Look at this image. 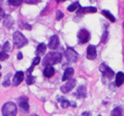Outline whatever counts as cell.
I'll return each instance as SVG.
<instances>
[{
  "mask_svg": "<svg viewBox=\"0 0 124 116\" xmlns=\"http://www.w3.org/2000/svg\"><path fill=\"white\" fill-rule=\"evenodd\" d=\"M61 54L58 52H50L46 55V57L42 60V65L44 66H48V65H53L58 62H60L61 60Z\"/></svg>",
  "mask_w": 124,
  "mask_h": 116,
  "instance_id": "obj_1",
  "label": "cell"
},
{
  "mask_svg": "<svg viewBox=\"0 0 124 116\" xmlns=\"http://www.w3.org/2000/svg\"><path fill=\"white\" fill-rule=\"evenodd\" d=\"M2 115L3 116H16L17 115V106L13 102H8L4 104L2 107Z\"/></svg>",
  "mask_w": 124,
  "mask_h": 116,
  "instance_id": "obj_2",
  "label": "cell"
},
{
  "mask_svg": "<svg viewBox=\"0 0 124 116\" xmlns=\"http://www.w3.org/2000/svg\"><path fill=\"white\" fill-rule=\"evenodd\" d=\"M13 40H14L15 46H16V47H18V48H22V47H24L25 45H27V40H26V37L23 35L21 32H19V31H16V32L14 33Z\"/></svg>",
  "mask_w": 124,
  "mask_h": 116,
  "instance_id": "obj_3",
  "label": "cell"
},
{
  "mask_svg": "<svg viewBox=\"0 0 124 116\" xmlns=\"http://www.w3.org/2000/svg\"><path fill=\"white\" fill-rule=\"evenodd\" d=\"M99 69H100V72L102 73V76H103V79H108V80H112L114 78V72H113V69H111L110 67L108 66L107 64H104V63H101L100 64V66H99Z\"/></svg>",
  "mask_w": 124,
  "mask_h": 116,
  "instance_id": "obj_4",
  "label": "cell"
},
{
  "mask_svg": "<svg viewBox=\"0 0 124 116\" xmlns=\"http://www.w3.org/2000/svg\"><path fill=\"white\" fill-rule=\"evenodd\" d=\"M65 58H66L69 62H77L78 58H79V54L72 48H67L66 51H65Z\"/></svg>",
  "mask_w": 124,
  "mask_h": 116,
  "instance_id": "obj_5",
  "label": "cell"
},
{
  "mask_svg": "<svg viewBox=\"0 0 124 116\" xmlns=\"http://www.w3.org/2000/svg\"><path fill=\"white\" fill-rule=\"evenodd\" d=\"M78 38H79V41L81 44H86L90 38V34L86 29H81L78 33Z\"/></svg>",
  "mask_w": 124,
  "mask_h": 116,
  "instance_id": "obj_6",
  "label": "cell"
},
{
  "mask_svg": "<svg viewBox=\"0 0 124 116\" xmlns=\"http://www.w3.org/2000/svg\"><path fill=\"white\" fill-rule=\"evenodd\" d=\"M23 80H24V73L19 71V72L16 73V75L14 76L11 84H13V86H18V85L20 84Z\"/></svg>",
  "mask_w": 124,
  "mask_h": 116,
  "instance_id": "obj_7",
  "label": "cell"
},
{
  "mask_svg": "<svg viewBox=\"0 0 124 116\" xmlns=\"http://www.w3.org/2000/svg\"><path fill=\"white\" fill-rule=\"evenodd\" d=\"M75 85H76V80H68V82L65 83L63 86L61 87V91L63 92V93H68V92L75 87Z\"/></svg>",
  "mask_w": 124,
  "mask_h": 116,
  "instance_id": "obj_8",
  "label": "cell"
},
{
  "mask_svg": "<svg viewBox=\"0 0 124 116\" xmlns=\"http://www.w3.org/2000/svg\"><path fill=\"white\" fill-rule=\"evenodd\" d=\"M96 56H97V53H96L95 46L90 45L88 47V49H87V58L88 59H90V60H93V59H95L96 58Z\"/></svg>",
  "mask_w": 124,
  "mask_h": 116,
  "instance_id": "obj_9",
  "label": "cell"
},
{
  "mask_svg": "<svg viewBox=\"0 0 124 116\" xmlns=\"http://www.w3.org/2000/svg\"><path fill=\"white\" fill-rule=\"evenodd\" d=\"M97 8L94 6H88V7H79L78 9V15H84V14H88V13H96Z\"/></svg>",
  "mask_w": 124,
  "mask_h": 116,
  "instance_id": "obj_10",
  "label": "cell"
},
{
  "mask_svg": "<svg viewBox=\"0 0 124 116\" xmlns=\"http://www.w3.org/2000/svg\"><path fill=\"white\" fill-rule=\"evenodd\" d=\"M19 105H20L21 109L24 112H28L29 111V104H28V99L25 96L19 99Z\"/></svg>",
  "mask_w": 124,
  "mask_h": 116,
  "instance_id": "obj_11",
  "label": "cell"
},
{
  "mask_svg": "<svg viewBox=\"0 0 124 116\" xmlns=\"http://www.w3.org/2000/svg\"><path fill=\"white\" fill-rule=\"evenodd\" d=\"M58 46H59V38H58L57 35H53L51 38H50L49 48L52 49V50H55L58 48Z\"/></svg>",
  "mask_w": 124,
  "mask_h": 116,
  "instance_id": "obj_12",
  "label": "cell"
},
{
  "mask_svg": "<svg viewBox=\"0 0 124 116\" xmlns=\"http://www.w3.org/2000/svg\"><path fill=\"white\" fill-rule=\"evenodd\" d=\"M3 25H4L7 29H11L14 27V20L13 18H11L9 15H7V16H4L3 17Z\"/></svg>",
  "mask_w": 124,
  "mask_h": 116,
  "instance_id": "obj_13",
  "label": "cell"
},
{
  "mask_svg": "<svg viewBox=\"0 0 124 116\" xmlns=\"http://www.w3.org/2000/svg\"><path fill=\"white\" fill-rule=\"evenodd\" d=\"M75 95L79 99H85L86 95H87V88L85 86H80L79 88H78V90H77Z\"/></svg>",
  "mask_w": 124,
  "mask_h": 116,
  "instance_id": "obj_14",
  "label": "cell"
},
{
  "mask_svg": "<svg viewBox=\"0 0 124 116\" xmlns=\"http://www.w3.org/2000/svg\"><path fill=\"white\" fill-rule=\"evenodd\" d=\"M73 73H75V71H73V68L72 67H68L65 69V72H64V75L63 77H62V81H68V80H70V78L72 77L73 75Z\"/></svg>",
  "mask_w": 124,
  "mask_h": 116,
  "instance_id": "obj_15",
  "label": "cell"
},
{
  "mask_svg": "<svg viewBox=\"0 0 124 116\" xmlns=\"http://www.w3.org/2000/svg\"><path fill=\"white\" fill-rule=\"evenodd\" d=\"M55 74V69L52 65H48V66H45L44 69V76L46 78H51V77Z\"/></svg>",
  "mask_w": 124,
  "mask_h": 116,
  "instance_id": "obj_16",
  "label": "cell"
},
{
  "mask_svg": "<svg viewBox=\"0 0 124 116\" xmlns=\"http://www.w3.org/2000/svg\"><path fill=\"white\" fill-rule=\"evenodd\" d=\"M123 83H124V74L122 72H119L116 74V85L121 86Z\"/></svg>",
  "mask_w": 124,
  "mask_h": 116,
  "instance_id": "obj_17",
  "label": "cell"
},
{
  "mask_svg": "<svg viewBox=\"0 0 124 116\" xmlns=\"http://www.w3.org/2000/svg\"><path fill=\"white\" fill-rule=\"evenodd\" d=\"M46 46L45 44H39L37 46V48L35 50V54H36V56H39V55H42V54H45L46 53Z\"/></svg>",
  "mask_w": 124,
  "mask_h": 116,
  "instance_id": "obj_18",
  "label": "cell"
},
{
  "mask_svg": "<svg viewBox=\"0 0 124 116\" xmlns=\"http://www.w3.org/2000/svg\"><path fill=\"white\" fill-rule=\"evenodd\" d=\"M60 103H61V107L62 108H67V107H69L70 105H72L73 107H76V104H73V103H70L69 100H67L65 98H62V99H60Z\"/></svg>",
  "mask_w": 124,
  "mask_h": 116,
  "instance_id": "obj_19",
  "label": "cell"
},
{
  "mask_svg": "<svg viewBox=\"0 0 124 116\" xmlns=\"http://www.w3.org/2000/svg\"><path fill=\"white\" fill-rule=\"evenodd\" d=\"M112 116H123V111L120 107H117L112 111Z\"/></svg>",
  "mask_w": 124,
  "mask_h": 116,
  "instance_id": "obj_20",
  "label": "cell"
},
{
  "mask_svg": "<svg viewBox=\"0 0 124 116\" xmlns=\"http://www.w3.org/2000/svg\"><path fill=\"white\" fill-rule=\"evenodd\" d=\"M101 13H102L103 16H106V17H107V18H108L110 21H112V22H115V21H116V19L114 18V16H113V15H112V14L110 13V11H108V10H102Z\"/></svg>",
  "mask_w": 124,
  "mask_h": 116,
  "instance_id": "obj_21",
  "label": "cell"
},
{
  "mask_svg": "<svg viewBox=\"0 0 124 116\" xmlns=\"http://www.w3.org/2000/svg\"><path fill=\"white\" fill-rule=\"evenodd\" d=\"M81 5H80V3L79 2H75V3H72V4H70L68 7H67V10L68 11H75L77 8H79Z\"/></svg>",
  "mask_w": 124,
  "mask_h": 116,
  "instance_id": "obj_22",
  "label": "cell"
},
{
  "mask_svg": "<svg viewBox=\"0 0 124 116\" xmlns=\"http://www.w3.org/2000/svg\"><path fill=\"white\" fill-rule=\"evenodd\" d=\"M23 2V0H8V4L13 5V6H19L21 5Z\"/></svg>",
  "mask_w": 124,
  "mask_h": 116,
  "instance_id": "obj_23",
  "label": "cell"
},
{
  "mask_svg": "<svg viewBox=\"0 0 124 116\" xmlns=\"http://www.w3.org/2000/svg\"><path fill=\"white\" fill-rule=\"evenodd\" d=\"M3 51L4 52H9L11 51V46L9 41H5L4 45H3Z\"/></svg>",
  "mask_w": 124,
  "mask_h": 116,
  "instance_id": "obj_24",
  "label": "cell"
},
{
  "mask_svg": "<svg viewBox=\"0 0 124 116\" xmlns=\"http://www.w3.org/2000/svg\"><path fill=\"white\" fill-rule=\"evenodd\" d=\"M26 82H27V84H28V85H31V84H33L34 82H35V78H34L32 75H27Z\"/></svg>",
  "mask_w": 124,
  "mask_h": 116,
  "instance_id": "obj_25",
  "label": "cell"
},
{
  "mask_svg": "<svg viewBox=\"0 0 124 116\" xmlns=\"http://www.w3.org/2000/svg\"><path fill=\"white\" fill-rule=\"evenodd\" d=\"M7 58H8V54L6 52H4V51L0 52V61H4L7 59Z\"/></svg>",
  "mask_w": 124,
  "mask_h": 116,
  "instance_id": "obj_26",
  "label": "cell"
},
{
  "mask_svg": "<svg viewBox=\"0 0 124 116\" xmlns=\"http://www.w3.org/2000/svg\"><path fill=\"white\" fill-rule=\"evenodd\" d=\"M10 75H11V74H8V75H7V76H6V78H5V80L3 81V86H4V87H7V86H9V85H10V82H9Z\"/></svg>",
  "mask_w": 124,
  "mask_h": 116,
  "instance_id": "obj_27",
  "label": "cell"
},
{
  "mask_svg": "<svg viewBox=\"0 0 124 116\" xmlns=\"http://www.w3.org/2000/svg\"><path fill=\"white\" fill-rule=\"evenodd\" d=\"M39 62H40V58L38 57V56H36V57L33 59V61H32V66H35V65L38 64Z\"/></svg>",
  "mask_w": 124,
  "mask_h": 116,
  "instance_id": "obj_28",
  "label": "cell"
},
{
  "mask_svg": "<svg viewBox=\"0 0 124 116\" xmlns=\"http://www.w3.org/2000/svg\"><path fill=\"white\" fill-rule=\"evenodd\" d=\"M63 18V13H62L61 10H57V20H61V19Z\"/></svg>",
  "mask_w": 124,
  "mask_h": 116,
  "instance_id": "obj_29",
  "label": "cell"
},
{
  "mask_svg": "<svg viewBox=\"0 0 124 116\" xmlns=\"http://www.w3.org/2000/svg\"><path fill=\"white\" fill-rule=\"evenodd\" d=\"M25 2L28 4H35V3L39 2V0H25Z\"/></svg>",
  "mask_w": 124,
  "mask_h": 116,
  "instance_id": "obj_30",
  "label": "cell"
},
{
  "mask_svg": "<svg viewBox=\"0 0 124 116\" xmlns=\"http://www.w3.org/2000/svg\"><path fill=\"white\" fill-rule=\"evenodd\" d=\"M0 16L4 17V11L2 9V0H0Z\"/></svg>",
  "mask_w": 124,
  "mask_h": 116,
  "instance_id": "obj_31",
  "label": "cell"
},
{
  "mask_svg": "<svg viewBox=\"0 0 124 116\" xmlns=\"http://www.w3.org/2000/svg\"><path fill=\"white\" fill-rule=\"evenodd\" d=\"M22 58H23V54H22L21 52H19V53H18V59H20V60H21Z\"/></svg>",
  "mask_w": 124,
  "mask_h": 116,
  "instance_id": "obj_32",
  "label": "cell"
},
{
  "mask_svg": "<svg viewBox=\"0 0 124 116\" xmlns=\"http://www.w3.org/2000/svg\"><path fill=\"white\" fill-rule=\"evenodd\" d=\"M90 112H84V113H82V116H90Z\"/></svg>",
  "mask_w": 124,
  "mask_h": 116,
  "instance_id": "obj_33",
  "label": "cell"
},
{
  "mask_svg": "<svg viewBox=\"0 0 124 116\" xmlns=\"http://www.w3.org/2000/svg\"><path fill=\"white\" fill-rule=\"evenodd\" d=\"M56 1H57L58 3H60V2H64V1H66V0H56Z\"/></svg>",
  "mask_w": 124,
  "mask_h": 116,
  "instance_id": "obj_34",
  "label": "cell"
},
{
  "mask_svg": "<svg viewBox=\"0 0 124 116\" xmlns=\"http://www.w3.org/2000/svg\"><path fill=\"white\" fill-rule=\"evenodd\" d=\"M0 68H1V65H0ZM0 77H1V74H0Z\"/></svg>",
  "mask_w": 124,
  "mask_h": 116,
  "instance_id": "obj_35",
  "label": "cell"
},
{
  "mask_svg": "<svg viewBox=\"0 0 124 116\" xmlns=\"http://www.w3.org/2000/svg\"><path fill=\"white\" fill-rule=\"evenodd\" d=\"M31 116H37V115H31Z\"/></svg>",
  "mask_w": 124,
  "mask_h": 116,
  "instance_id": "obj_36",
  "label": "cell"
},
{
  "mask_svg": "<svg viewBox=\"0 0 124 116\" xmlns=\"http://www.w3.org/2000/svg\"><path fill=\"white\" fill-rule=\"evenodd\" d=\"M91 1H93V0H91Z\"/></svg>",
  "mask_w": 124,
  "mask_h": 116,
  "instance_id": "obj_37",
  "label": "cell"
},
{
  "mask_svg": "<svg viewBox=\"0 0 124 116\" xmlns=\"http://www.w3.org/2000/svg\"><path fill=\"white\" fill-rule=\"evenodd\" d=\"M123 26H124V24H123Z\"/></svg>",
  "mask_w": 124,
  "mask_h": 116,
  "instance_id": "obj_38",
  "label": "cell"
}]
</instances>
